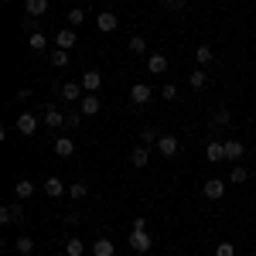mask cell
Segmentation results:
<instances>
[{"mask_svg": "<svg viewBox=\"0 0 256 256\" xmlns=\"http://www.w3.org/2000/svg\"><path fill=\"white\" fill-rule=\"evenodd\" d=\"M96 28H99V34H110V31H116V28H120V18L113 14V10H99Z\"/></svg>", "mask_w": 256, "mask_h": 256, "instance_id": "cell-5", "label": "cell"}, {"mask_svg": "<svg viewBox=\"0 0 256 256\" xmlns=\"http://www.w3.org/2000/svg\"><path fill=\"white\" fill-rule=\"evenodd\" d=\"M48 58H52L55 68H65V65H68V52H65V48H52V55H48Z\"/></svg>", "mask_w": 256, "mask_h": 256, "instance_id": "cell-26", "label": "cell"}, {"mask_svg": "<svg viewBox=\"0 0 256 256\" xmlns=\"http://www.w3.org/2000/svg\"><path fill=\"white\" fill-rule=\"evenodd\" d=\"M92 256H116L113 239H96V242H92Z\"/></svg>", "mask_w": 256, "mask_h": 256, "instance_id": "cell-16", "label": "cell"}, {"mask_svg": "<svg viewBox=\"0 0 256 256\" xmlns=\"http://www.w3.org/2000/svg\"><path fill=\"white\" fill-rule=\"evenodd\" d=\"M154 147H158V154H160V158H174L181 144H178V137H174V134H160Z\"/></svg>", "mask_w": 256, "mask_h": 256, "instance_id": "cell-2", "label": "cell"}, {"mask_svg": "<svg viewBox=\"0 0 256 256\" xmlns=\"http://www.w3.org/2000/svg\"><path fill=\"white\" fill-rule=\"evenodd\" d=\"M24 208H20V202H14V205H4L0 208V222L4 226H24Z\"/></svg>", "mask_w": 256, "mask_h": 256, "instance_id": "cell-1", "label": "cell"}, {"mask_svg": "<svg viewBox=\"0 0 256 256\" xmlns=\"http://www.w3.org/2000/svg\"><path fill=\"white\" fill-rule=\"evenodd\" d=\"M253 34H256V24H253Z\"/></svg>", "mask_w": 256, "mask_h": 256, "instance_id": "cell-38", "label": "cell"}, {"mask_svg": "<svg viewBox=\"0 0 256 256\" xmlns=\"http://www.w3.org/2000/svg\"><path fill=\"white\" fill-rule=\"evenodd\" d=\"M205 82H208L205 68H195V72H188V86H192V89H205Z\"/></svg>", "mask_w": 256, "mask_h": 256, "instance_id": "cell-24", "label": "cell"}, {"mask_svg": "<svg viewBox=\"0 0 256 256\" xmlns=\"http://www.w3.org/2000/svg\"><path fill=\"white\" fill-rule=\"evenodd\" d=\"M24 7H28V14H31V18H41V14H48V0H28Z\"/></svg>", "mask_w": 256, "mask_h": 256, "instance_id": "cell-25", "label": "cell"}, {"mask_svg": "<svg viewBox=\"0 0 256 256\" xmlns=\"http://www.w3.org/2000/svg\"><path fill=\"white\" fill-rule=\"evenodd\" d=\"M216 256H236V246H232V242H218Z\"/></svg>", "mask_w": 256, "mask_h": 256, "instance_id": "cell-34", "label": "cell"}, {"mask_svg": "<svg viewBox=\"0 0 256 256\" xmlns=\"http://www.w3.org/2000/svg\"><path fill=\"white\" fill-rule=\"evenodd\" d=\"M205 158H208V160H226V140H208Z\"/></svg>", "mask_w": 256, "mask_h": 256, "instance_id": "cell-13", "label": "cell"}, {"mask_svg": "<svg viewBox=\"0 0 256 256\" xmlns=\"http://www.w3.org/2000/svg\"><path fill=\"white\" fill-rule=\"evenodd\" d=\"M14 99H18V102H24V99H31V89H28V86H24V89H18V96H14Z\"/></svg>", "mask_w": 256, "mask_h": 256, "instance_id": "cell-36", "label": "cell"}, {"mask_svg": "<svg viewBox=\"0 0 256 256\" xmlns=\"http://www.w3.org/2000/svg\"><path fill=\"white\" fill-rule=\"evenodd\" d=\"M55 44L65 48V52H68V48H76V28H62L58 34H55Z\"/></svg>", "mask_w": 256, "mask_h": 256, "instance_id": "cell-12", "label": "cell"}, {"mask_svg": "<svg viewBox=\"0 0 256 256\" xmlns=\"http://www.w3.org/2000/svg\"><path fill=\"white\" fill-rule=\"evenodd\" d=\"M126 48H130V52H134V55H147V41L140 38V34H134V38H130V44H126Z\"/></svg>", "mask_w": 256, "mask_h": 256, "instance_id": "cell-31", "label": "cell"}, {"mask_svg": "<svg viewBox=\"0 0 256 256\" xmlns=\"http://www.w3.org/2000/svg\"><path fill=\"white\" fill-rule=\"evenodd\" d=\"M44 192H48V198H58V195H68V188L62 184V178H44V184H41Z\"/></svg>", "mask_w": 256, "mask_h": 256, "instance_id": "cell-11", "label": "cell"}, {"mask_svg": "<svg viewBox=\"0 0 256 256\" xmlns=\"http://www.w3.org/2000/svg\"><path fill=\"white\" fill-rule=\"evenodd\" d=\"M150 96H154V89H150L147 82H134V86H130V102L144 106V102H150Z\"/></svg>", "mask_w": 256, "mask_h": 256, "instance_id": "cell-6", "label": "cell"}, {"mask_svg": "<svg viewBox=\"0 0 256 256\" xmlns=\"http://www.w3.org/2000/svg\"><path fill=\"white\" fill-rule=\"evenodd\" d=\"M28 48H31V52H44V48H48V34L31 31V34H28Z\"/></svg>", "mask_w": 256, "mask_h": 256, "instance_id": "cell-19", "label": "cell"}, {"mask_svg": "<svg viewBox=\"0 0 256 256\" xmlns=\"http://www.w3.org/2000/svg\"><path fill=\"white\" fill-rule=\"evenodd\" d=\"M195 62H198V65H212V62H216L212 44H198V48H195Z\"/></svg>", "mask_w": 256, "mask_h": 256, "instance_id": "cell-18", "label": "cell"}, {"mask_svg": "<svg viewBox=\"0 0 256 256\" xmlns=\"http://www.w3.org/2000/svg\"><path fill=\"white\" fill-rule=\"evenodd\" d=\"M246 178H250V171H246L242 164H236V168L229 171V181H232V184H246Z\"/></svg>", "mask_w": 256, "mask_h": 256, "instance_id": "cell-30", "label": "cell"}, {"mask_svg": "<svg viewBox=\"0 0 256 256\" xmlns=\"http://www.w3.org/2000/svg\"><path fill=\"white\" fill-rule=\"evenodd\" d=\"M14 195H18V202H24V198H31V195H34V184H31L28 178H20L18 184H14Z\"/></svg>", "mask_w": 256, "mask_h": 256, "instance_id": "cell-21", "label": "cell"}, {"mask_svg": "<svg viewBox=\"0 0 256 256\" xmlns=\"http://www.w3.org/2000/svg\"><path fill=\"white\" fill-rule=\"evenodd\" d=\"M14 250H18L20 256H31V253H34V239H28V236H18V239H14Z\"/></svg>", "mask_w": 256, "mask_h": 256, "instance_id": "cell-23", "label": "cell"}, {"mask_svg": "<svg viewBox=\"0 0 256 256\" xmlns=\"http://www.w3.org/2000/svg\"><path fill=\"white\" fill-rule=\"evenodd\" d=\"M184 4H188V0H168V7H171V10H181Z\"/></svg>", "mask_w": 256, "mask_h": 256, "instance_id": "cell-37", "label": "cell"}, {"mask_svg": "<svg viewBox=\"0 0 256 256\" xmlns=\"http://www.w3.org/2000/svg\"><path fill=\"white\" fill-rule=\"evenodd\" d=\"M86 195H89V188H86L82 181H76V184H68V198H72V202H82Z\"/></svg>", "mask_w": 256, "mask_h": 256, "instance_id": "cell-29", "label": "cell"}, {"mask_svg": "<svg viewBox=\"0 0 256 256\" xmlns=\"http://www.w3.org/2000/svg\"><path fill=\"white\" fill-rule=\"evenodd\" d=\"M18 130H20V137H34V134H38V116H34V113H20Z\"/></svg>", "mask_w": 256, "mask_h": 256, "instance_id": "cell-8", "label": "cell"}, {"mask_svg": "<svg viewBox=\"0 0 256 256\" xmlns=\"http://www.w3.org/2000/svg\"><path fill=\"white\" fill-rule=\"evenodd\" d=\"M212 123H216V126H229V123H232V113H229L226 106H218L216 113H212Z\"/></svg>", "mask_w": 256, "mask_h": 256, "instance_id": "cell-27", "label": "cell"}, {"mask_svg": "<svg viewBox=\"0 0 256 256\" xmlns=\"http://www.w3.org/2000/svg\"><path fill=\"white\" fill-rule=\"evenodd\" d=\"M65 20H68L72 28H79L82 20H86V10H82V7H72V10H68V18H65Z\"/></svg>", "mask_w": 256, "mask_h": 256, "instance_id": "cell-32", "label": "cell"}, {"mask_svg": "<svg viewBox=\"0 0 256 256\" xmlns=\"http://www.w3.org/2000/svg\"><path fill=\"white\" fill-rule=\"evenodd\" d=\"M65 113H62V110H48V113H44V126H48V130H58V126H65Z\"/></svg>", "mask_w": 256, "mask_h": 256, "instance_id": "cell-15", "label": "cell"}, {"mask_svg": "<svg viewBox=\"0 0 256 256\" xmlns=\"http://www.w3.org/2000/svg\"><path fill=\"white\" fill-rule=\"evenodd\" d=\"M79 110L86 113V116H96L99 110H102V102H99L96 92H86V96H82V102H79Z\"/></svg>", "mask_w": 256, "mask_h": 256, "instance_id": "cell-9", "label": "cell"}, {"mask_svg": "<svg viewBox=\"0 0 256 256\" xmlns=\"http://www.w3.org/2000/svg\"><path fill=\"white\" fill-rule=\"evenodd\" d=\"M62 99L65 102H82V96H86V86L82 82H62Z\"/></svg>", "mask_w": 256, "mask_h": 256, "instance_id": "cell-4", "label": "cell"}, {"mask_svg": "<svg viewBox=\"0 0 256 256\" xmlns=\"http://www.w3.org/2000/svg\"><path fill=\"white\" fill-rule=\"evenodd\" d=\"M160 96H164V99H178V86H171V82H168V86L160 89Z\"/></svg>", "mask_w": 256, "mask_h": 256, "instance_id": "cell-35", "label": "cell"}, {"mask_svg": "<svg viewBox=\"0 0 256 256\" xmlns=\"http://www.w3.org/2000/svg\"><path fill=\"white\" fill-rule=\"evenodd\" d=\"M140 140H144V147L158 144V130H154V126H144V130H140Z\"/></svg>", "mask_w": 256, "mask_h": 256, "instance_id": "cell-33", "label": "cell"}, {"mask_svg": "<svg viewBox=\"0 0 256 256\" xmlns=\"http://www.w3.org/2000/svg\"><path fill=\"white\" fill-rule=\"evenodd\" d=\"M154 246V239L147 236V229H134L130 232V250H137V253H147Z\"/></svg>", "mask_w": 256, "mask_h": 256, "instance_id": "cell-7", "label": "cell"}, {"mask_svg": "<svg viewBox=\"0 0 256 256\" xmlns=\"http://www.w3.org/2000/svg\"><path fill=\"white\" fill-rule=\"evenodd\" d=\"M242 158V140H226V160H239Z\"/></svg>", "mask_w": 256, "mask_h": 256, "instance_id": "cell-22", "label": "cell"}, {"mask_svg": "<svg viewBox=\"0 0 256 256\" xmlns=\"http://www.w3.org/2000/svg\"><path fill=\"white\" fill-rule=\"evenodd\" d=\"M65 253L68 256H86V242H82V239H68V242H65Z\"/></svg>", "mask_w": 256, "mask_h": 256, "instance_id": "cell-28", "label": "cell"}, {"mask_svg": "<svg viewBox=\"0 0 256 256\" xmlns=\"http://www.w3.org/2000/svg\"><path fill=\"white\" fill-rule=\"evenodd\" d=\"M82 86H86V92H99V86H102V72L96 68H89V72H82Z\"/></svg>", "mask_w": 256, "mask_h": 256, "instance_id": "cell-10", "label": "cell"}, {"mask_svg": "<svg viewBox=\"0 0 256 256\" xmlns=\"http://www.w3.org/2000/svg\"><path fill=\"white\" fill-rule=\"evenodd\" d=\"M202 195L208 198V202H218V198L226 195V181H222V178H208V181L202 184Z\"/></svg>", "mask_w": 256, "mask_h": 256, "instance_id": "cell-3", "label": "cell"}, {"mask_svg": "<svg viewBox=\"0 0 256 256\" xmlns=\"http://www.w3.org/2000/svg\"><path fill=\"white\" fill-rule=\"evenodd\" d=\"M55 154H58V158H72V154H76V140L72 137H58L55 140Z\"/></svg>", "mask_w": 256, "mask_h": 256, "instance_id": "cell-14", "label": "cell"}, {"mask_svg": "<svg viewBox=\"0 0 256 256\" xmlns=\"http://www.w3.org/2000/svg\"><path fill=\"white\" fill-rule=\"evenodd\" d=\"M147 68H150V72H154V76H164V72H168V55H150V58H147Z\"/></svg>", "mask_w": 256, "mask_h": 256, "instance_id": "cell-17", "label": "cell"}, {"mask_svg": "<svg viewBox=\"0 0 256 256\" xmlns=\"http://www.w3.org/2000/svg\"><path fill=\"white\" fill-rule=\"evenodd\" d=\"M147 160H150V150H147V147H134V150H130V164H134V168H147Z\"/></svg>", "mask_w": 256, "mask_h": 256, "instance_id": "cell-20", "label": "cell"}]
</instances>
